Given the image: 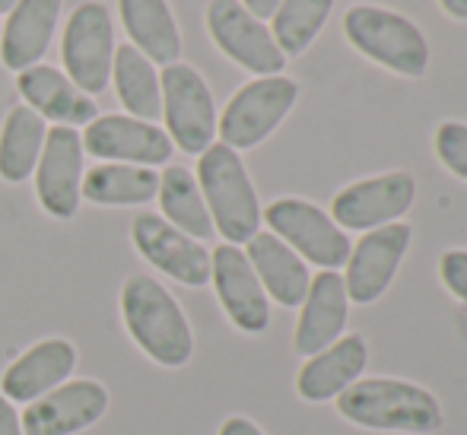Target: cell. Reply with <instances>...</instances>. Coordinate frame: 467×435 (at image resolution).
Returning a JSON list of instances; mask_svg holds the SVG:
<instances>
[{"instance_id":"obj_9","label":"cell","mask_w":467,"mask_h":435,"mask_svg":"<svg viewBox=\"0 0 467 435\" xmlns=\"http://www.w3.org/2000/svg\"><path fill=\"white\" fill-rule=\"evenodd\" d=\"M207 29L216 48L248 74L280 77V70L286 67V55L277 48L271 29L261 19H254L239 0H210Z\"/></svg>"},{"instance_id":"obj_1","label":"cell","mask_w":467,"mask_h":435,"mask_svg":"<svg viewBox=\"0 0 467 435\" xmlns=\"http://www.w3.org/2000/svg\"><path fill=\"white\" fill-rule=\"evenodd\" d=\"M337 413L372 432L430 435L445 423L442 407L426 388L400 378H363L337 394Z\"/></svg>"},{"instance_id":"obj_15","label":"cell","mask_w":467,"mask_h":435,"mask_svg":"<svg viewBox=\"0 0 467 435\" xmlns=\"http://www.w3.org/2000/svg\"><path fill=\"white\" fill-rule=\"evenodd\" d=\"M83 184V140L74 128H55L45 137L42 156L36 166L38 203L55 220H70L80 207Z\"/></svg>"},{"instance_id":"obj_14","label":"cell","mask_w":467,"mask_h":435,"mask_svg":"<svg viewBox=\"0 0 467 435\" xmlns=\"http://www.w3.org/2000/svg\"><path fill=\"white\" fill-rule=\"evenodd\" d=\"M210 280L216 299L242 334H265L271 325V302L239 245H220L210 254Z\"/></svg>"},{"instance_id":"obj_5","label":"cell","mask_w":467,"mask_h":435,"mask_svg":"<svg viewBox=\"0 0 467 435\" xmlns=\"http://www.w3.org/2000/svg\"><path fill=\"white\" fill-rule=\"evenodd\" d=\"M296 96H299V89L286 77H258V80L245 83L229 98L223 118L216 121L223 143L235 153L265 143L280 128L283 118L289 115Z\"/></svg>"},{"instance_id":"obj_22","label":"cell","mask_w":467,"mask_h":435,"mask_svg":"<svg viewBox=\"0 0 467 435\" xmlns=\"http://www.w3.org/2000/svg\"><path fill=\"white\" fill-rule=\"evenodd\" d=\"M248 264H252L254 276L261 280L265 293L271 295L274 302L286 308H296L306 302L308 293V267L286 242H280L274 233H254L248 239V252H245Z\"/></svg>"},{"instance_id":"obj_12","label":"cell","mask_w":467,"mask_h":435,"mask_svg":"<svg viewBox=\"0 0 467 435\" xmlns=\"http://www.w3.org/2000/svg\"><path fill=\"white\" fill-rule=\"evenodd\" d=\"M130 239L143 261L153 264L182 286H207L210 283V252L172 223L156 213H140L130 223Z\"/></svg>"},{"instance_id":"obj_17","label":"cell","mask_w":467,"mask_h":435,"mask_svg":"<svg viewBox=\"0 0 467 435\" xmlns=\"http://www.w3.org/2000/svg\"><path fill=\"white\" fill-rule=\"evenodd\" d=\"M74 368L77 347L64 337H48L38 340L36 347H29L6 366L0 388H4V398L10 404H32V400L55 391L57 385H64Z\"/></svg>"},{"instance_id":"obj_33","label":"cell","mask_w":467,"mask_h":435,"mask_svg":"<svg viewBox=\"0 0 467 435\" xmlns=\"http://www.w3.org/2000/svg\"><path fill=\"white\" fill-rule=\"evenodd\" d=\"M242 6H245V10L252 13L254 19H261V23H265L267 16H274V13H277L280 0H245Z\"/></svg>"},{"instance_id":"obj_7","label":"cell","mask_w":467,"mask_h":435,"mask_svg":"<svg viewBox=\"0 0 467 435\" xmlns=\"http://www.w3.org/2000/svg\"><path fill=\"white\" fill-rule=\"evenodd\" d=\"M160 89L169 140L191 156H201L207 147H213L216 105L203 77L191 64L175 61L162 70Z\"/></svg>"},{"instance_id":"obj_35","label":"cell","mask_w":467,"mask_h":435,"mask_svg":"<svg viewBox=\"0 0 467 435\" xmlns=\"http://www.w3.org/2000/svg\"><path fill=\"white\" fill-rule=\"evenodd\" d=\"M13 4H16V0H0V13H10Z\"/></svg>"},{"instance_id":"obj_21","label":"cell","mask_w":467,"mask_h":435,"mask_svg":"<svg viewBox=\"0 0 467 435\" xmlns=\"http://www.w3.org/2000/svg\"><path fill=\"white\" fill-rule=\"evenodd\" d=\"M16 89L32 111H38L42 118H51L61 128L89 124L99 118L93 98L77 89L67 80V74H61L55 67H45V64H36V67L16 74Z\"/></svg>"},{"instance_id":"obj_13","label":"cell","mask_w":467,"mask_h":435,"mask_svg":"<svg viewBox=\"0 0 467 435\" xmlns=\"http://www.w3.org/2000/svg\"><path fill=\"white\" fill-rule=\"evenodd\" d=\"M417 181L407 172H388L353 181L334 197L331 220L340 229H379L388 223H398L410 210Z\"/></svg>"},{"instance_id":"obj_34","label":"cell","mask_w":467,"mask_h":435,"mask_svg":"<svg viewBox=\"0 0 467 435\" xmlns=\"http://www.w3.org/2000/svg\"><path fill=\"white\" fill-rule=\"evenodd\" d=\"M439 4H442V10L449 13V16L467 19V0H439Z\"/></svg>"},{"instance_id":"obj_20","label":"cell","mask_w":467,"mask_h":435,"mask_svg":"<svg viewBox=\"0 0 467 435\" xmlns=\"http://www.w3.org/2000/svg\"><path fill=\"white\" fill-rule=\"evenodd\" d=\"M61 4L64 0H16L13 4L10 19L4 26V42H0L4 67L23 74L42 61L55 36Z\"/></svg>"},{"instance_id":"obj_16","label":"cell","mask_w":467,"mask_h":435,"mask_svg":"<svg viewBox=\"0 0 467 435\" xmlns=\"http://www.w3.org/2000/svg\"><path fill=\"white\" fill-rule=\"evenodd\" d=\"M105 410H109V391L93 378H80L64 381L45 398L26 404L19 419L26 435H77L96 426Z\"/></svg>"},{"instance_id":"obj_32","label":"cell","mask_w":467,"mask_h":435,"mask_svg":"<svg viewBox=\"0 0 467 435\" xmlns=\"http://www.w3.org/2000/svg\"><path fill=\"white\" fill-rule=\"evenodd\" d=\"M220 435H265L258 430V426L252 423V419L245 417H229L226 423L220 426Z\"/></svg>"},{"instance_id":"obj_10","label":"cell","mask_w":467,"mask_h":435,"mask_svg":"<svg viewBox=\"0 0 467 435\" xmlns=\"http://www.w3.org/2000/svg\"><path fill=\"white\" fill-rule=\"evenodd\" d=\"M83 153L96 160L124 162V166H166L172 160L175 143L162 128L130 115H99L87 124Z\"/></svg>"},{"instance_id":"obj_29","label":"cell","mask_w":467,"mask_h":435,"mask_svg":"<svg viewBox=\"0 0 467 435\" xmlns=\"http://www.w3.org/2000/svg\"><path fill=\"white\" fill-rule=\"evenodd\" d=\"M436 153L449 172L467 181V124L445 121L436 128Z\"/></svg>"},{"instance_id":"obj_3","label":"cell","mask_w":467,"mask_h":435,"mask_svg":"<svg viewBox=\"0 0 467 435\" xmlns=\"http://www.w3.org/2000/svg\"><path fill=\"white\" fill-rule=\"evenodd\" d=\"M197 184L210 210L213 229L229 242L242 245L261 226V203L254 184L245 172V162L226 143H213L197 160Z\"/></svg>"},{"instance_id":"obj_28","label":"cell","mask_w":467,"mask_h":435,"mask_svg":"<svg viewBox=\"0 0 467 435\" xmlns=\"http://www.w3.org/2000/svg\"><path fill=\"white\" fill-rule=\"evenodd\" d=\"M334 0H280L274 13V42L283 55H302L325 26Z\"/></svg>"},{"instance_id":"obj_6","label":"cell","mask_w":467,"mask_h":435,"mask_svg":"<svg viewBox=\"0 0 467 435\" xmlns=\"http://www.w3.org/2000/svg\"><path fill=\"white\" fill-rule=\"evenodd\" d=\"M61 57L67 80L80 92L96 96L109 87L111 61H115V26H111L109 6L87 0L70 13L64 26Z\"/></svg>"},{"instance_id":"obj_24","label":"cell","mask_w":467,"mask_h":435,"mask_svg":"<svg viewBox=\"0 0 467 435\" xmlns=\"http://www.w3.org/2000/svg\"><path fill=\"white\" fill-rule=\"evenodd\" d=\"M160 191V175L147 166H124V162H102L83 175L80 197L99 207H140L150 203Z\"/></svg>"},{"instance_id":"obj_11","label":"cell","mask_w":467,"mask_h":435,"mask_svg":"<svg viewBox=\"0 0 467 435\" xmlns=\"http://www.w3.org/2000/svg\"><path fill=\"white\" fill-rule=\"evenodd\" d=\"M410 226L407 223H388V226L369 229L347 258V299L357 306H369L381 299L391 286L407 248H410Z\"/></svg>"},{"instance_id":"obj_25","label":"cell","mask_w":467,"mask_h":435,"mask_svg":"<svg viewBox=\"0 0 467 435\" xmlns=\"http://www.w3.org/2000/svg\"><path fill=\"white\" fill-rule=\"evenodd\" d=\"M45 137H48V128L38 111H32L29 105L10 109L0 128V178L10 184H23L36 172Z\"/></svg>"},{"instance_id":"obj_4","label":"cell","mask_w":467,"mask_h":435,"mask_svg":"<svg viewBox=\"0 0 467 435\" xmlns=\"http://www.w3.org/2000/svg\"><path fill=\"white\" fill-rule=\"evenodd\" d=\"M350 45L369 61L400 77H423L430 64V45L407 16L381 6H350L344 16Z\"/></svg>"},{"instance_id":"obj_19","label":"cell","mask_w":467,"mask_h":435,"mask_svg":"<svg viewBox=\"0 0 467 435\" xmlns=\"http://www.w3.org/2000/svg\"><path fill=\"white\" fill-rule=\"evenodd\" d=\"M366 362H369V347L359 334L337 337L321 353L308 356V362L299 368V378H296V391L308 404L334 400L353 381H359V375L366 372Z\"/></svg>"},{"instance_id":"obj_26","label":"cell","mask_w":467,"mask_h":435,"mask_svg":"<svg viewBox=\"0 0 467 435\" xmlns=\"http://www.w3.org/2000/svg\"><path fill=\"white\" fill-rule=\"evenodd\" d=\"M111 80H115V92L124 109L130 111V118H140V121L153 124L162 115V89L153 61H147L130 42L115 48Z\"/></svg>"},{"instance_id":"obj_27","label":"cell","mask_w":467,"mask_h":435,"mask_svg":"<svg viewBox=\"0 0 467 435\" xmlns=\"http://www.w3.org/2000/svg\"><path fill=\"white\" fill-rule=\"evenodd\" d=\"M156 197H160L162 220L172 223L175 229H182V233L197 242L213 235V220H210V210L203 203L201 184H197V178L185 166H169L160 175Z\"/></svg>"},{"instance_id":"obj_18","label":"cell","mask_w":467,"mask_h":435,"mask_svg":"<svg viewBox=\"0 0 467 435\" xmlns=\"http://www.w3.org/2000/svg\"><path fill=\"white\" fill-rule=\"evenodd\" d=\"M347 286L337 270H321L308 283L306 302H302L299 325H296L293 349L299 356H315L325 347H331L337 337H344L347 327Z\"/></svg>"},{"instance_id":"obj_23","label":"cell","mask_w":467,"mask_h":435,"mask_svg":"<svg viewBox=\"0 0 467 435\" xmlns=\"http://www.w3.org/2000/svg\"><path fill=\"white\" fill-rule=\"evenodd\" d=\"M130 45L153 64H175L182 55V32L166 0H118Z\"/></svg>"},{"instance_id":"obj_30","label":"cell","mask_w":467,"mask_h":435,"mask_svg":"<svg viewBox=\"0 0 467 435\" xmlns=\"http://www.w3.org/2000/svg\"><path fill=\"white\" fill-rule=\"evenodd\" d=\"M439 276H442L445 289L467 306V252H445L439 261Z\"/></svg>"},{"instance_id":"obj_31","label":"cell","mask_w":467,"mask_h":435,"mask_svg":"<svg viewBox=\"0 0 467 435\" xmlns=\"http://www.w3.org/2000/svg\"><path fill=\"white\" fill-rule=\"evenodd\" d=\"M0 435H26L16 407H13L4 394H0Z\"/></svg>"},{"instance_id":"obj_2","label":"cell","mask_w":467,"mask_h":435,"mask_svg":"<svg viewBox=\"0 0 467 435\" xmlns=\"http://www.w3.org/2000/svg\"><path fill=\"white\" fill-rule=\"evenodd\" d=\"M121 318L130 340L156 362V366L179 368L194 353V334L175 302V295L160 280L134 274L121 286Z\"/></svg>"},{"instance_id":"obj_8","label":"cell","mask_w":467,"mask_h":435,"mask_svg":"<svg viewBox=\"0 0 467 435\" xmlns=\"http://www.w3.org/2000/svg\"><path fill=\"white\" fill-rule=\"evenodd\" d=\"M280 242H286L302 261L318 264L321 270H337L350 258V239L321 207L299 197H280L261 213Z\"/></svg>"}]
</instances>
